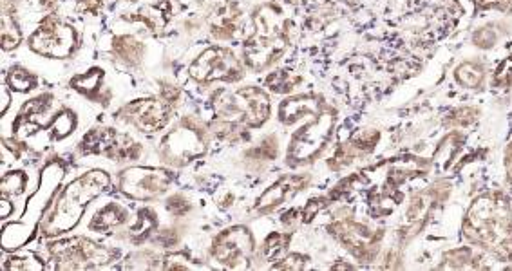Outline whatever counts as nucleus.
Returning <instances> with one entry per match:
<instances>
[{"mask_svg": "<svg viewBox=\"0 0 512 271\" xmlns=\"http://www.w3.org/2000/svg\"><path fill=\"white\" fill-rule=\"evenodd\" d=\"M111 178L104 170H89L80 178L71 181L57 197V201L49 206L48 214L40 219V232L46 237H58L75 228L87 205L102 196L109 188Z\"/></svg>", "mask_w": 512, "mask_h": 271, "instance_id": "obj_1", "label": "nucleus"}, {"mask_svg": "<svg viewBox=\"0 0 512 271\" xmlns=\"http://www.w3.org/2000/svg\"><path fill=\"white\" fill-rule=\"evenodd\" d=\"M465 234L471 235L475 243L482 244V248L496 250L498 246L505 250L512 243V217L511 206L505 199L485 197L476 201L471 212L467 214Z\"/></svg>", "mask_w": 512, "mask_h": 271, "instance_id": "obj_2", "label": "nucleus"}, {"mask_svg": "<svg viewBox=\"0 0 512 271\" xmlns=\"http://www.w3.org/2000/svg\"><path fill=\"white\" fill-rule=\"evenodd\" d=\"M212 103L216 118L236 123L245 129L263 127L272 111L268 94L254 85H245L236 91H218L214 94Z\"/></svg>", "mask_w": 512, "mask_h": 271, "instance_id": "obj_3", "label": "nucleus"}, {"mask_svg": "<svg viewBox=\"0 0 512 271\" xmlns=\"http://www.w3.org/2000/svg\"><path fill=\"white\" fill-rule=\"evenodd\" d=\"M209 143L210 127L198 116H183L160 141L162 161L171 167H185L203 156L209 150Z\"/></svg>", "mask_w": 512, "mask_h": 271, "instance_id": "obj_4", "label": "nucleus"}, {"mask_svg": "<svg viewBox=\"0 0 512 271\" xmlns=\"http://www.w3.org/2000/svg\"><path fill=\"white\" fill-rule=\"evenodd\" d=\"M78 33L57 15H49L28 38V47L38 57L66 60L78 51Z\"/></svg>", "mask_w": 512, "mask_h": 271, "instance_id": "obj_5", "label": "nucleus"}, {"mask_svg": "<svg viewBox=\"0 0 512 271\" xmlns=\"http://www.w3.org/2000/svg\"><path fill=\"white\" fill-rule=\"evenodd\" d=\"M189 73L192 80L200 85L214 84V82L234 84L243 80L245 67L234 55V51H230L227 47L212 46L205 49L200 57L190 64Z\"/></svg>", "mask_w": 512, "mask_h": 271, "instance_id": "obj_6", "label": "nucleus"}, {"mask_svg": "<svg viewBox=\"0 0 512 271\" xmlns=\"http://www.w3.org/2000/svg\"><path fill=\"white\" fill-rule=\"evenodd\" d=\"M114 253L116 252L113 248L93 243L86 237L67 239L49 248V255L55 259L58 268H64V270L102 268L113 261Z\"/></svg>", "mask_w": 512, "mask_h": 271, "instance_id": "obj_7", "label": "nucleus"}, {"mask_svg": "<svg viewBox=\"0 0 512 271\" xmlns=\"http://www.w3.org/2000/svg\"><path fill=\"white\" fill-rule=\"evenodd\" d=\"M80 145L84 152L100 154L111 161H120V163H133L142 158L143 154V145L140 141L134 140L125 132L111 129V127L87 132L86 138Z\"/></svg>", "mask_w": 512, "mask_h": 271, "instance_id": "obj_8", "label": "nucleus"}, {"mask_svg": "<svg viewBox=\"0 0 512 271\" xmlns=\"http://www.w3.org/2000/svg\"><path fill=\"white\" fill-rule=\"evenodd\" d=\"M171 103L160 98H142L134 102L125 103L118 111V120L131 125L133 129L143 134H156L169 127L172 120Z\"/></svg>", "mask_w": 512, "mask_h": 271, "instance_id": "obj_9", "label": "nucleus"}, {"mask_svg": "<svg viewBox=\"0 0 512 271\" xmlns=\"http://www.w3.org/2000/svg\"><path fill=\"white\" fill-rule=\"evenodd\" d=\"M172 183V172L156 167H129L120 172L118 188L124 196L134 201H152L163 196Z\"/></svg>", "mask_w": 512, "mask_h": 271, "instance_id": "obj_10", "label": "nucleus"}, {"mask_svg": "<svg viewBox=\"0 0 512 271\" xmlns=\"http://www.w3.org/2000/svg\"><path fill=\"white\" fill-rule=\"evenodd\" d=\"M333 125H335V114L323 111L317 114V118L312 123L304 125L301 131L295 132L288 147V163L295 167L315 158L330 140Z\"/></svg>", "mask_w": 512, "mask_h": 271, "instance_id": "obj_11", "label": "nucleus"}, {"mask_svg": "<svg viewBox=\"0 0 512 271\" xmlns=\"http://www.w3.org/2000/svg\"><path fill=\"white\" fill-rule=\"evenodd\" d=\"M254 253V237L243 226L228 228L214 239L210 255L225 268H248Z\"/></svg>", "mask_w": 512, "mask_h": 271, "instance_id": "obj_12", "label": "nucleus"}, {"mask_svg": "<svg viewBox=\"0 0 512 271\" xmlns=\"http://www.w3.org/2000/svg\"><path fill=\"white\" fill-rule=\"evenodd\" d=\"M131 221V212L129 208L120 203V201H109L104 206H100L96 210L93 217L89 219V225L87 228L95 234H107V232H113L118 230L122 226L127 225Z\"/></svg>", "mask_w": 512, "mask_h": 271, "instance_id": "obj_13", "label": "nucleus"}, {"mask_svg": "<svg viewBox=\"0 0 512 271\" xmlns=\"http://www.w3.org/2000/svg\"><path fill=\"white\" fill-rule=\"evenodd\" d=\"M321 113H323V103L317 102L315 96L301 94V96L288 98L279 105V122L292 125V123L299 122L304 116Z\"/></svg>", "mask_w": 512, "mask_h": 271, "instance_id": "obj_14", "label": "nucleus"}, {"mask_svg": "<svg viewBox=\"0 0 512 271\" xmlns=\"http://www.w3.org/2000/svg\"><path fill=\"white\" fill-rule=\"evenodd\" d=\"M303 187V179L295 178V176H286V178L277 181L274 187L263 194V197L257 201V210L261 214L272 212L274 208L283 205L286 197L292 196L297 188Z\"/></svg>", "mask_w": 512, "mask_h": 271, "instance_id": "obj_15", "label": "nucleus"}, {"mask_svg": "<svg viewBox=\"0 0 512 271\" xmlns=\"http://www.w3.org/2000/svg\"><path fill=\"white\" fill-rule=\"evenodd\" d=\"M78 127V116L75 111H71L69 107H58L51 122H49L46 131H48V138L51 141L66 140Z\"/></svg>", "mask_w": 512, "mask_h": 271, "instance_id": "obj_16", "label": "nucleus"}, {"mask_svg": "<svg viewBox=\"0 0 512 271\" xmlns=\"http://www.w3.org/2000/svg\"><path fill=\"white\" fill-rule=\"evenodd\" d=\"M113 51L125 66H140L145 58V46L133 35H122L113 40Z\"/></svg>", "mask_w": 512, "mask_h": 271, "instance_id": "obj_17", "label": "nucleus"}, {"mask_svg": "<svg viewBox=\"0 0 512 271\" xmlns=\"http://www.w3.org/2000/svg\"><path fill=\"white\" fill-rule=\"evenodd\" d=\"M102 82H104V71L102 69H91L84 75H78L71 80V87L84 94L87 98L100 102V93H102Z\"/></svg>", "mask_w": 512, "mask_h": 271, "instance_id": "obj_18", "label": "nucleus"}, {"mask_svg": "<svg viewBox=\"0 0 512 271\" xmlns=\"http://www.w3.org/2000/svg\"><path fill=\"white\" fill-rule=\"evenodd\" d=\"M6 84L11 91L24 94L37 89L38 78L28 69L17 66L10 69V73L6 76Z\"/></svg>", "mask_w": 512, "mask_h": 271, "instance_id": "obj_19", "label": "nucleus"}, {"mask_svg": "<svg viewBox=\"0 0 512 271\" xmlns=\"http://www.w3.org/2000/svg\"><path fill=\"white\" fill-rule=\"evenodd\" d=\"M156 221H158V219H156V214H154L152 210H149V208L140 210V212H138L136 225L127 232L131 243H142L147 237H151L152 230L156 228Z\"/></svg>", "mask_w": 512, "mask_h": 271, "instance_id": "obj_20", "label": "nucleus"}, {"mask_svg": "<svg viewBox=\"0 0 512 271\" xmlns=\"http://www.w3.org/2000/svg\"><path fill=\"white\" fill-rule=\"evenodd\" d=\"M22 42V31H20L19 22L13 17L10 11H4L2 15V47L4 51H13L17 49Z\"/></svg>", "mask_w": 512, "mask_h": 271, "instance_id": "obj_21", "label": "nucleus"}, {"mask_svg": "<svg viewBox=\"0 0 512 271\" xmlns=\"http://www.w3.org/2000/svg\"><path fill=\"white\" fill-rule=\"evenodd\" d=\"M456 82L475 89L484 82L485 67L480 62H465L455 71Z\"/></svg>", "mask_w": 512, "mask_h": 271, "instance_id": "obj_22", "label": "nucleus"}, {"mask_svg": "<svg viewBox=\"0 0 512 271\" xmlns=\"http://www.w3.org/2000/svg\"><path fill=\"white\" fill-rule=\"evenodd\" d=\"M288 243H290L288 235L279 234V232L268 235V239L265 241V248H263L266 259H270L272 262L279 261V257L286 252Z\"/></svg>", "mask_w": 512, "mask_h": 271, "instance_id": "obj_23", "label": "nucleus"}, {"mask_svg": "<svg viewBox=\"0 0 512 271\" xmlns=\"http://www.w3.org/2000/svg\"><path fill=\"white\" fill-rule=\"evenodd\" d=\"M28 187L26 181V172H10L6 178L2 179V192L6 196H22L24 190Z\"/></svg>", "mask_w": 512, "mask_h": 271, "instance_id": "obj_24", "label": "nucleus"}, {"mask_svg": "<svg viewBox=\"0 0 512 271\" xmlns=\"http://www.w3.org/2000/svg\"><path fill=\"white\" fill-rule=\"evenodd\" d=\"M167 210L171 212L172 215H185L190 210L189 201L185 199V197L180 196V194H176V196L169 197L167 199Z\"/></svg>", "mask_w": 512, "mask_h": 271, "instance_id": "obj_25", "label": "nucleus"}, {"mask_svg": "<svg viewBox=\"0 0 512 271\" xmlns=\"http://www.w3.org/2000/svg\"><path fill=\"white\" fill-rule=\"evenodd\" d=\"M494 84L498 85H511L512 84V58L503 62L500 69H496V75H494Z\"/></svg>", "mask_w": 512, "mask_h": 271, "instance_id": "obj_26", "label": "nucleus"}, {"mask_svg": "<svg viewBox=\"0 0 512 271\" xmlns=\"http://www.w3.org/2000/svg\"><path fill=\"white\" fill-rule=\"evenodd\" d=\"M105 0H76V4H80V8L87 11H95L104 4Z\"/></svg>", "mask_w": 512, "mask_h": 271, "instance_id": "obj_27", "label": "nucleus"}, {"mask_svg": "<svg viewBox=\"0 0 512 271\" xmlns=\"http://www.w3.org/2000/svg\"><path fill=\"white\" fill-rule=\"evenodd\" d=\"M11 215V203L8 199H2V217L8 219Z\"/></svg>", "mask_w": 512, "mask_h": 271, "instance_id": "obj_28", "label": "nucleus"}, {"mask_svg": "<svg viewBox=\"0 0 512 271\" xmlns=\"http://www.w3.org/2000/svg\"><path fill=\"white\" fill-rule=\"evenodd\" d=\"M60 2H62V0H40V4H42L46 10H53V8H57Z\"/></svg>", "mask_w": 512, "mask_h": 271, "instance_id": "obj_29", "label": "nucleus"}, {"mask_svg": "<svg viewBox=\"0 0 512 271\" xmlns=\"http://www.w3.org/2000/svg\"><path fill=\"white\" fill-rule=\"evenodd\" d=\"M507 170H509V178L512 181V143L511 147H509V152H507Z\"/></svg>", "mask_w": 512, "mask_h": 271, "instance_id": "obj_30", "label": "nucleus"}, {"mask_svg": "<svg viewBox=\"0 0 512 271\" xmlns=\"http://www.w3.org/2000/svg\"><path fill=\"white\" fill-rule=\"evenodd\" d=\"M2 98H4V100H10V96L6 93V87H2ZM6 107H8V103L2 107V114H6Z\"/></svg>", "mask_w": 512, "mask_h": 271, "instance_id": "obj_31", "label": "nucleus"}, {"mask_svg": "<svg viewBox=\"0 0 512 271\" xmlns=\"http://www.w3.org/2000/svg\"><path fill=\"white\" fill-rule=\"evenodd\" d=\"M127 2H138V0H127Z\"/></svg>", "mask_w": 512, "mask_h": 271, "instance_id": "obj_32", "label": "nucleus"}]
</instances>
